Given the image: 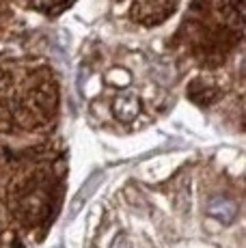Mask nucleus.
<instances>
[{
	"mask_svg": "<svg viewBox=\"0 0 246 248\" xmlns=\"http://www.w3.org/2000/svg\"><path fill=\"white\" fill-rule=\"evenodd\" d=\"M67 190V147L56 134L0 138V248H32L56 222Z\"/></svg>",
	"mask_w": 246,
	"mask_h": 248,
	"instance_id": "obj_1",
	"label": "nucleus"
},
{
	"mask_svg": "<svg viewBox=\"0 0 246 248\" xmlns=\"http://www.w3.org/2000/svg\"><path fill=\"white\" fill-rule=\"evenodd\" d=\"M89 123L112 134H132L171 108L173 80L147 61H97L80 71Z\"/></svg>",
	"mask_w": 246,
	"mask_h": 248,
	"instance_id": "obj_2",
	"label": "nucleus"
},
{
	"mask_svg": "<svg viewBox=\"0 0 246 248\" xmlns=\"http://www.w3.org/2000/svg\"><path fill=\"white\" fill-rule=\"evenodd\" d=\"M171 50L192 78L242 84L244 0H192L177 26Z\"/></svg>",
	"mask_w": 246,
	"mask_h": 248,
	"instance_id": "obj_3",
	"label": "nucleus"
},
{
	"mask_svg": "<svg viewBox=\"0 0 246 248\" xmlns=\"http://www.w3.org/2000/svg\"><path fill=\"white\" fill-rule=\"evenodd\" d=\"M59 119L61 82L50 61L35 52H0V138L52 136Z\"/></svg>",
	"mask_w": 246,
	"mask_h": 248,
	"instance_id": "obj_4",
	"label": "nucleus"
},
{
	"mask_svg": "<svg viewBox=\"0 0 246 248\" xmlns=\"http://www.w3.org/2000/svg\"><path fill=\"white\" fill-rule=\"evenodd\" d=\"M132 24L143 28L160 26L175 16L182 0H112Z\"/></svg>",
	"mask_w": 246,
	"mask_h": 248,
	"instance_id": "obj_5",
	"label": "nucleus"
},
{
	"mask_svg": "<svg viewBox=\"0 0 246 248\" xmlns=\"http://www.w3.org/2000/svg\"><path fill=\"white\" fill-rule=\"evenodd\" d=\"M13 2L22 4V7L31 9V11L44 13V16H59L65 9H69L76 0H13Z\"/></svg>",
	"mask_w": 246,
	"mask_h": 248,
	"instance_id": "obj_6",
	"label": "nucleus"
},
{
	"mask_svg": "<svg viewBox=\"0 0 246 248\" xmlns=\"http://www.w3.org/2000/svg\"><path fill=\"white\" fill-rule=\"evenodd\" d=\"M7 17H9L7 2H2V0H0V35L4 32V26H7Z\"/></svg>",
	"mask_w": 246,
	"mask_h": 248,
	"instance_id": "obj_7",
	"label": "nucleus"
}]
</instances>
